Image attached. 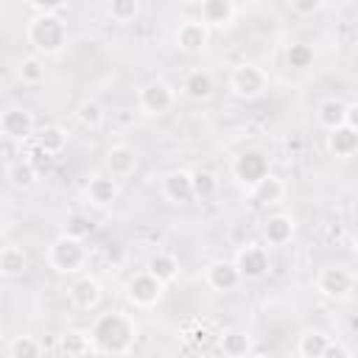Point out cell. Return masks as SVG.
Returning a JSON list of instances; mask_svg holds the SVG:
<instances>
[{
    "mask_svg": "<svg viewBox=\"0 0 358 358\" xmlns=\"http://www.w3.org/2000/svg\"><path fill=\"white\" fill-rule=\"evenodd\" d=\"M137 341V322L123 310L101 313L90 327V344L101 355H126Z\"/></svg>",
    "mask_w": 358,
    "mask_h": 358,
    "instance_id": "cell-1",
    "label": "cell"
},
{
    "mask_svg": "<svg viewBox=\"0 0 358 358\" xmlns=\"http://www.w3.org/2000/svg\"><path fill=\"white\" fill-rule=\"evenodd\" d=\"M28 45L42 56H56L67 48V22L62 14H34L25 28Z\"/></svg>",
    "mask_w": 358,
    "mask_h": 358,
    "instance_id": "cell-2",
    "label": "cell"
},
{
    "mask_svg": "<svg viewBox=\"0 0 358 358\" xmlns=\"http://www.w3.org/2000/svg\"><path fill=\"white\" fill-rule=\"evenodd\" d=\"M48 266L59 274H78L87 266V246L81 238H73L62 232L48 246Z\"/></svg>",
    "mask_w": 358,
    "mask_h": 358,
    "instance_id": "cell-3",
    "label": "cell"
},
{
    "mask_svg": "<svg viewBox=\"0 0 358 358\" xmlns=\"http://www.w3.org/2000/svg\"><path fill=\"white\" fill-rule=\"evenodd\" d=\"M268 90V76L260 64L255 62H241L229 73V92L241 101H257Z\"/></svg>",
    "mask_w": 358,
    "mask_h": 358,
    "instance_id": "cell-4",
    "label": "cell"
},
{
    "mask_svg": "<svg viewBox=\"0 0 358 358\" xmlns=\"http://www.w3.org/2000/svg\"><path fill=\"white\" fill-rule=\"evenodd\" d=\"M271 171H268V157L260 151V148H246L235 157L232 162V176L238 179V185H243L246 190H252L260 179H266Z\"/></svg>",
    "mask_w": 358,
    "mask_h": 358,
    "instance_id": "cell-5",
    "label": "cell"
},
{
    "mask_svg": "<svg viewBox=\"0 0 358 358\" xmlns=\"http://www.w3.org/2000/svg\"><path fill=\"white\" fill-rule=\"evenodd\" d=\"M173 101H176V92H173V87L168 84V81H162V78H154V81H148V84H143L140 87V92H137V106H140V112L143 115H165L171 106H173Z\"/></svg>",
    "mask_w": 358,
    "mask_h": 358,
    "instance_id": "cell-6",
    "label": "cell"
},
{
    "mask_svg": "<svg viewBox=\"0 0 358 358\" xmlns=\"http://www.w3.org/2000/svg\"><path fill=\"white\" fill-rule=\"evenodd\" d=\"M165 296V285L154 280L148 271H137L126 280V299L134 308H154Z\"/></svg>",
    "mask_w": 358,
    "mask_h": 358,
    "instance_id": "cell-7",
    "label": "cell"
},
{
    "mask_svg": "<svg viewBox=\"0 0 358 358\" xmlns=\"http://www.w3.org/2000/svg\"><path fill=\"white\" fill-rule=\"evenodd\" d=\"M316 291L327 299H347L350 291H352V271L347 266H338V263H330V266L319 268Z\"/></svg>",
    "mask_w": 358,
    "mask_h": 358,
    "instance_id": "cell-8",
    "label": "cell"
},
{
    "mask_svg": "<svg viewBox=\"0 0 358 358\" xmlns=\"http://www.w3.org/2000/svg\"><path fill=\"white\" fill-rule=\"evenodd\" d=\"M232 263H235L241 280H260V277H266L268 268H271L268 252H266V246H260V243H249V246L238 249V255H235Z\"/></svg>",
    "mask_w": 358,
    "mask_h": 358,
    "instance_id": "cell-9",
    "label": "cell"
},
{
    "mask_svg": "<svg viewBox=\"0 0 358 358\" xmlns=\"http://www.w3.org/2000/svg\"><path fill=\"white\" fill-rule=\"evenodd\" d=\"M173 42H176V48L182 53L196 56V53L207 50V45H210V28L201 20H182L179 28H176V34H173Z\"/></svg>",
    "mask_w": 358,
    "mask_h": 358,
    "instance_id": "cell-10",
    "label": "cell"
},
{
    "mask_svg": "<svg viewBox=\"0 0 358 358\" xmlns=\"http://www.w3.org/2000/svg\"><path fill=\"white\" fill-rule=\"evenodd\" d=\"M67 296H70V302H73L78 310H92V308H98L101 299H103V285L98 282V277L81 274V277H76V280L70 282Z\"/></svg>",
    "mask_w": 358,
    "mask_h": 358,
    "instance_id": "cell-11",
    "label": "cell"
},
{
    "mask_svg": "<svg viewBox=\"0 0 358 358\" xmlns=\"http://www.w3.org/2000/svg\"><path fill=\"white\" fill-rule=\"evenodd\" d=\"M0 134L6 140L25 143L34 134V115L28 109H20V106H11V109L0 112Z\"/></svg>",
    "mask_w": 358,
    "mask_h": 358,
    "instance_id": "cell-12",
    "label": "cell"
},
{
    "mask_svg": "<svg viewBox=\"0 0 358 358\" xmlns=\"http://www.w3.org/2000/svg\"><path fill=\"white\" fill-rule=\"evenodd\" d=\"M103 168H106V173H109L112 179L129 176V173H134V168H137V151H134L129 143H115V145L106 151V157H103Z\"/></svg>",
    "mask_w": 358,
    "mask_h": 358,
    "instance_id": "cell-13",
    "label": "cell"
},
{
    "mask_svg": "<svg viewBox=\"0 0 358 358\" xmlns=\"http://www.w3.org/2000/svg\"><path fill=\"white\" fill-rule=\"evenodd\" d=\"M204 280L213 291L218 294H227V291H235L241 285V274L235 268L232 260H213L207 268H204Z\"/></svg>",
    "mask_w": 358,
    "mask_h": 358,
    "instance_id": "cell-14",
    "label": "cell"
},
{
    "mask_svg": "<svg viewBox=\"0 0 358 358\" xmlns=\"http://www.w3.org/2000/svg\"><path fill=\"white\" fill-rule=\"evenodd\" d=\"M201 22L207 25V28H229L232 22H235V17H238V6L232 3V0H204L201 3Z\"/></svg>",
    "mask_w": 358,
    "mask_h": 358,
    "instance_id": "cell-15",
    "label": "cell"
},
{
    "mask_svg": "<svg viewBox=\"0 0 358 358\" xmlns=\"http://www.w3.org/2000/svg\"><path fill=\"white\" fill-rule=\"evenodd\" d=\"M120 196V187H117V179H112L109 173H95L90 176L87 182V201L92 207H112Z\"/></svg>",
    "mask_w": 358,
    "mask_h": 358,
    "instance_id": "cell-16",
    "label": "cell"
},
{
    "mask_svg": "<svg viewBox=\"0 0 358 358\" xmlns=\"http://www.w3.org/2000/svg\"><path fill=\"white\" fill-rule=\"evenodd\" d=\"M162 196L171 201V204H187L193 199V190H190V171H168L162 176Z\"/></svg>",
    "mask_w": 358,
    "mask_h": 358,
    "instance_id": "cell-17",
    "label": "cell"
},
{
    "mask_svg": "<svg viewBox=\"0 0 358 358\" xmlns=\"http://www.w3.org/2000/svg\"><path fill=\"white\" fill-rule=\"evenodd\" d=\"M182 92L190 98V101H210L213 92H215V78L210 70H190L182 81Z\"/></svg>",
    "mask_w": 358,
    "mask_h": 358,
    "instance_id": "cell-18",
    "label": "cell"
},
{
    "mask_svg": "<svg viewBox=\"0 0 358 358\" xmlns=\"http://www.w3.org/2000/svg\"><path fill=\"white\" fill-rule=\"evenodd\" d=\"M294 232H296V224H294V218L285 215V213L268 215L266 224H263V238H266V243H271V246H285V243L294 238Z\"/></svg>",
    "mask_w": 358,
    "mask_h": 358,
    "instance_id": "cell-19",
    "label": "cell"
},
{
    "mask_svg": "<svg viewBox=\"0 0 358 358\" xmlns=\"http://www.w3.org/2000/svg\"><path fill=\"white\" fill-rule=\"evenodd\" d=\"M218 347H221V352L227 358H246L252 352V336L246 330H241V327H229V330L221 333Z\"/></svg>",
    "mask_w": 358,
    "mask_h": 358,
    "instance_id": "cell-20",
    "label": "cell"
},
{
    "mask_svg": "<svg viewBox=\"0 0 358 358\" xmlns=\"http://www.w3.org/2000/svg\"><path fill=\"white\" fill-rule=\"evenodd\" d=\"M28 271V255L22 246L8 243L0 249V277H22Z\"/></svg>",
    "mask_w": 358,
    "mask_h": 358,
    "instance_id": "cell-21",
    "label": "cell"
},
{
    "mask_svg": "<svg viewBox=\"0 0 358 358\" xmlns=\"http://www.w3.org/2000/svg\"><path fill=\"white\" fill-rule=\"evenodd\" d=\"M344 109H347V101H341V98H322L319 106H316L319 126L327 129V131L344 126Z\"/></svg>",
    "mask_w": 358,
    "mask_h": 358,
    "instance_id": "cell-22",
    "label": "cell"
},
{
    "mask_svg": "<svg viewBox=\"0 0 358 358\" xmlns=\"http://www.w3.org/2000/svg\"><path fill=\"white\" fill-rule=\"evenodd\" d=\"M327 148L330 154L336 157H352L358 151V129H350V126H338L327 134Z\"/></svg>",
    "mask_w": 358,
    "mask_h": 358,
    "instance_id": "cell-23",
    "label": "cell"
},
{
    "mask_svg": "<svg viewBox=\"0 0 358 358\" xmlns=\"http://www.w3.org/2000/svg\"><path fill=\"white\" fill-rule=\"evenodd\" d=\"M145 271H148L154 280H159L162 285H168V282H173V280L179 277V263H176L173 255H168V252H157V255L148 257Z\"/></svg>",
    "mask_w": 358,
    "mask_h": 358,
    "instance_id": "cell-24",
    "label": "cell"
},
{
    "mask_svg": "<svg viewBox=\"0 0 358 358\" xmlns=\"http://www.w3.org/2000/svg\"><path fill=\"white\" fill-rule=\"evenodd\" d=\"M59 347H62V352H64L67 358H84V355L92 350L90 333H87V330H78V327H70V330H64V333L59 336Z\"/></svg>",
    "mask_w": 358,
    "mask_h": 358,
    "instance_id": "cell-25",
    "label": "cell"
},
{
    "mask_svg": "<svg viewBox=\"0 0 358 358\" xmlns=\"http://www.w3.org/2000/svg\"><path fill=\"white\" fill-rule=\"evenodd\" d=\"M249 196H252L257 204H277V201L285 196V185H282V179H280V176L268 173L266 179H260V182L249 190Z\"/></svg>",
    "mask_w": 358,
    "mask_h": 358,
    "instance_id": "cell-26",
    "label": "cell"
},
{
    "mask_svg": "<svg viewBox=\"0 0 358 358\" xmlns=\"http://www.w3.org/2000/svg\"><path fill=\"white\" fill-rule=\"evenodd\" d=\"M76 120H78L84 129H101L103 120H106V109H103L101 101L84 98V101L76 106Z\"/></svg>",
    "mask_w": 358,
    "mask_h": 358,
    "instance_id": "cell-27",
    "label": "cell"
},
{
    "mask_svg": "<svg viewBox=\"0 0 358 358\" xmlns=\"http://www.w3.org/2000/svg\"><path fill=\"white\" fill-rule=\"evenodd\" d=\"M327 333H322V330H302L299 333V338H296V355L299 358H319L322 355V350L327 347Z\"/></svg>",
    "mask_w": 358,
    "mask_h": 358,
    "instance_id": "cell-28",
    "label": "cell"
},
{
    "mask_svg": "<svg viewBox=\"0 0 358 358\" xmlns=\"http://www.w3.org/2000/svg\"><path fill=\"white\" fill-rule=\"evenodd\" d=\"M36 145H39L45 154L56 157V154H62V151L67 148V131H64L62 126H45V129L36 134Z\"/></svg>",
    "mask_w": 358,
    "mask_h": 358,
    "instance_id": "cell-29",
    "label": "cell"
},
{
    "mask_svg": "<svg viewBox=\"0 0 358 358\" xmlns=\"http://www.w3.org/2000/svg\"><path fill=\"white\" fill-rule=\"evenodd\" d=\"M190 190H193V199H213L218 190V176L204 168L190 171Z\"/></svg>",
    "mask_w": 358,
    "mask_h": 358,
    "instance_id": "cell-30",
    "label": "cell"
},
{
    "mask_svg": "<svg viewBox=\"0 0 358 358\" xmlns=\"http://www.w3.org/2000/svg\"><path fill=\"white\" fill-rule=\"evenodd\" d=\"M17 78L22 84H42L45 81V62L39 56H22L17 62Z\"/></svg>",
    "mask_w": 358,
    "mask_h": 358,
    "instance_id": "cell-31",
    "label": "cell"
},
{
    "mask_svg": "<svg viewBox=\"0 0 358 358\" xmlns=\"http://www.w3.org/2000/svg\"><path fill=\"white\" fill-rule=\"evenodd\" d=\"M36 179H39V173H36V168H34L28 159H17V162H11V168H8V182H11L14 187L28 190V187L36 185Z\"/></svg>",
    "mask_w": 358,
    "mask_h": 358,
    "instance_id": "cell-32",
    "label": "cell"
},
{
    "mask_svg": "<svg viewBox=\"0 0 358 358\" xmlns=\"http://www.w3.org/2000/svg\"><path fill=\"white\" fill-rule=\"evenodd\" d=\"M313 59H316V53H313V48L305 45V42H291V45L285 48V62H288V67H294V70H308V67L313 64Z\"/></svg>",
    "mask_w": 358,
    "mask_h": 358,
    "instance_id": "cell-33",
    "label": "cell"
},
{
    "mask_svg": "<svg viewBox=\"0 0 358 358\" xmlns=\"http://www.w3.org/2000/svg\"><path fill=\"white\" fill-rule=\"evenodd\" d=\"M8 358H42V347L34 336H17L8 344Z\"/></svg>",
    "mask_w": 358,
    "mask_h": 358,
    "instance_id": "cell-34",
    "label": "cell"
},
{
    "mask_svg": "<svg viewBox=\"0 0 358 358\" xmlns=\"http://www.w3.org/2000/svg\"><path fill=\"white\" fill-rule=\"evenodd\" d=\"M106 14L115 20V22H131L137 14H140V3L137 0H112L106 6Z\"/></svg>",
    "mask_w": 358,
    "mask_h": 358,
    "instance_id": "cell-35",
    "label": "cell"
},
{
    "mask_svg": "<svg viewBox=\"0 0 358 358\" xmlns=\"http://www.w3.org/2000/svg\"><path fill=\"white\" fill-rule=\"evenodd\" d=\"M25 159H28V162H31V165L36 168V173H45V171H48V168L53 165V157H50V154H45V151H42L39 145H34V151H31V154H28Z\"/></svg>",
    "mask_w": 358,
    "mask_h": 358,
    "instance_id": "cell-36",
    "label": "cell"
},
{
    "mask_svg": "<svg viewBox=\"0 0 358 358\" xmlns=\"http://www.w3.org/2000/svg\"><path fill=\"white\" fill-rule=\"evenodd\" d=\"M319 8H324V0H291V11L296 14H316Z\"/></svg>",
    "mask_w": 358,
    "mask_h": 358,
    "instance_id": "cell-37",
    "label": "cell"
},
{
    "mask_svg": "<svg viewBox=\"0 0 358 358\" xmlns=\"http://www.w3.org/2000/svg\"><path fill=\"white\" fill-rule=\"evenodd\" d=\"M319 358H350V350H347L344 341H333V338H330Z\"/></svg>",
    "mask_w": 358,
    "mask_h": 358,
    "instance_id": "cell-38",
    "label": "cell"
},
{
    "mask_svg": "<svg viewBox=\"0 0 358 358\" xmlns=\"http://www.w3.org/2000/svg\"><path fill=\"white\" fill-rule=\"evenodd\" d=\"M213 341H215V338H213V333H210L207 327H199V330L193 333V344H196V347H210Z\"/></svg>",
    "mask_w": 358,
    "mask_h": 358,
    "instance_id": "cell-39",
    "label": "cell"
},
{
    "mask_svg": "<svg viewBox=\"0 0 358 358\" xmlns=\"http://www.w3.org/2000/svg\"><path fill=\"white\" fill-rule=\"evenodd\" d=\"M344 126L358 129V103H347V109H344Z\"/></svg>",
    "mask_w": 358,
    "mask_h": 358,
    "instance_id": "cell-40",
    "label": "cell"
},
{
    "mask_svg": "<svg viewBox=\"0 0 358 358\" xmlns=\"http://www.w3.org/2000/svg\"><path fill=\"white\" fill-rule=\"evenodd\" d=\"M196 358H213V355H210V352H199Z\"/></svg>",
    "mask_w": 358,
    "mask_h": 358,
    "instance_id": "cell-41",
    "label": "cell"
},
{
    "mask_svg": "<svg viewBox=\"0 0 358 358\" xmlns=\"http://www.w3.org/2000/svg\"><path fill=\"white\" fill-rule=\"evenodd\" d=\"M252 358H268V355H252Z\"/></svg>",
    "mask_w": 358,
    "mask_h": 358,
    "instance_id": "cell-42",
    "label": "cell"
}]
</instances>
